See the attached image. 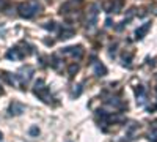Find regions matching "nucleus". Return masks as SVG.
I'll list each match as a JSON object with an SVG mask.
<instances>
[{"label":"nucleus","instance_id":"obj_10","mask_svg":"<svg viewBox=\"0 0 157 142\" xmlns=\"http://www.w3.org/2000/svg\"><path fill=\"white\" fill-rule=\"evenodd\" d=\"M74 35V30L72 29H63L61 30V35H60V40H68Z\"/></svg>","mask_w":157,"mask_h":142},{"label":"nucleus","instance_id":"obj_2","mask_svg":"<svg viewBox=\"0 0 157 142\" xmlns=\"http://www.w3.org/2000/svg\"><path fill=\"white\" fill-rule=\"evenodd\" d=\"M33 92L36 96H39V99H43L44 103H50L52 101V95H50V90L44 85V81H36Z\"/></svg>","mask_w":157,"mask_h":142},{"label":"nucleus","instance_id":"obj_16","mask_svg":"<svg viewBox=\"0 0 157 142\" xmlns=\"http://www.w3.org/2000/svg\"><path fill=\"white\" fill-rule=\"evenodd\" d=\"M80 93H82V85H78V88H77V90H74V93H72V95H74V96H78Z\"/></svg>","mask_w":157,"mask_h":142},{"label":"nucleus","instance_id":"obj_4","mask_svg":"<svg viewBox=\"0 0 157 142\" xmlns=\"http://www.w3.org/2000/svg\"><path fill=\"white\" fill-rule=\"evenodd\" d=\"M63 54L71 55L72 59L80 60V59L83 57V47H82V46H71V47H64V49H63Z\"/></svg>","mask_w":157,"mask_h":142},{"label":"nucleus","instance_id":"obj_6","mask_svg":"<svg viewBox=\"0 0 157 142\" xmlns=\"http://www.w3.org/2000/svg\"><path fill=\"white\" fill-rule=\"evenodd\" d=\"M149 27H151V22H145V24L141 25V27H138L137 32H135V38H137V40H141V38L148 33Z\"/></svg>","mask_w":157,"mask_h":142},{"label":"nucleus","instance_id":"obj_3","mask_svg":"<svg viewBox=\"0 0 157 142\" xmlns=\"http://www.w3.org/2000/svg\"><path fill=\"white\" fill-rule=\"evenodd\" d=\"M98 14H99V5L98 3H93L88 10V16H86V24L90 27H93V25L98 22Z\"/></svg>","mask_w":157,"mask_h":142},{"label":"nucleus","instance_id":"obj_8","mask_svg":"<svg viewBox=\"0 0 157 142\" xmlns=\"http://www.w3.org/2000/svg\"><path fill=\"white\" fill-rule=\"evenodd\" d=\"M22 57H24V54L19 52L17 47H13L6 52V59H10V60H17V59H22Z\"/></svg>","mask_w":157,"mask_h":142},{"label":"nucleus","instance_id":"obj_9","mask_svg":"<svg viewBox=\"0 0 157 142\" xmlns=\"http://www.w3.org/2000/svg\"><path fill=\"white\" fill-rule=\"evenodd\" d=\"M121 5H123V2L121 0H115V2H112L110 5H107V11L109 13H120V10H121Z\"/></svg>","mask_w":157,"mask_h":142},{"label":"nucleus","instance_id":"obj_5","mask_svg":"<svg viewBox=\"0 0 157 142\" xmlns=\"http://www.w3.org/2000/svg\"><path fill=\"white\" fill-rule=\"evenodd\" d=\"M24 111H25V106L22 104V103H19V101H13V103H10V108H8L10 115H21Z\"/></svg>","mask_w":157,"mask_h":142},{"label":"nucleus","instance_id":"obj_7","mask_svg":"<svg viewBox=\"0 0 157 142\" xmlns=\"http://www.w3.org/2000/svg\"><path fill=\"white\" fill-rule=\"evenodd\" d=\"M93 68H94V74H96V76H105V74L109 73L107 68H105V65H102L101 62H94Z\"/></svg>","mask_w":157,"mask_h":142},{"label":"nucleus","instance_id":"obj_14","mask_svg":"<svg viewBox=\"0 0 157 142\" xmlns=\"http://www.w3.org/2000/svg\"><path fill=\"white\" fill-rule=\"evenodd\" d=\"M8 5H10L8 0H0V11H3L5 8H8Z\"/></svg>","mask_w":157,"mask_h":142},{"label":"nucleus","instance_id":"obj_17","mask_svg":"<svg viewBox=\"0 0 157 142\" xmlns=\"http://www.w3.org/2000/svg\"><path fill=\"white\" fill-rule=\"evenodd\" d=\"M2 137H3V136H2V133H0V140H2Z\"/></svg>","mask_w":157,"mask_h":142},{"label":"nucleus","instance_id":"obj_1","mask_svg":"<svg viewBox=\"0 0 157 142\" xmlns=\"http://www.w3.org/2000/svg\"><path fill=\"white\" fill-rule=\"evenodd\" d=\"M19 14L25 19H30L33 18L35 14H38V13H41L43 11V6L41 3H38L36 0H29V2H24L19 5Z\"/></svg>","mask_w":157,"mask_h":142},{"label":"nucleus","instance_id":"obj_12","mask_svg":"<svg viewBox=\"0 0 157 142\" xmlns=\"http://www.w3.org/2000/svg\"><path fill=\"white\" fill-rule=\"evenodd\" d=\"M29 134H30V136H38V134H39V128H38V126H32L30 130H29Z\"/></svg>","mask_w":157,"mask_h":142},{"label":"nucleus","instance_id":"obj_13","mask_svg":"<svg viewBox=\"0 0 157 142\" xmlns=\"http://www.w3.org/2000/svg\"><path fill=\"white\" fill-rule=\"evenodd\" d=\"M44 29H47V30H55V22H46V24H44Z\"/></svg>","mask_w":157,"mask_h":142},{"label":"nucleus","instance_id":"obj_11","mask_svg":"<svg viewBox=\"0 0 157 142\" xmlns=\"http://www.w3.org/2000/svg\"><path fill=\"white\" fill-rule=\"evenodd\" d=\"M148 139L151 142H157V130H152L149 134H148Z\"/></svg>","mask_w":157,"mask_h":142},{"label":"nucleus","instance_id":"obj_18","mask_svg":"<svg viewBox=\"0 0 157 142\" xmlns=\"http://www.w3.org/2000/svg\"><path fill=\"white\" fill-rule=\"evenodd\" d=\"M0 95H2V87H0Z\"/></svg>","mask_w":157,"mask_h":142},{"label":"nucleus","instance_id":"obj_15","mask_svg":"<svg viewBox=\"0 0 157 142\" xmlns=\"http://www.w3.org/2000/svg\"><path fill=\"white\" fill-rule=\"evenodd\" d=\"M77 71H78V67H77V65H71V67H69V74H71V76H74Z\"/></svg>","mask_w":157,"mask_h":142}]
</instances>
